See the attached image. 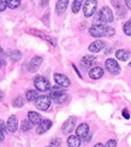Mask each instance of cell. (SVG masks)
Masks as SVG:
<instances>
[{
	"instance_id": "obj_1",
	"label": "cell",
	"mask_w": 131,
	"mask_h": 147,
	"mask_svg": "<svg viewBox=\"0 0 131 147\" xmlns=\"http://www.w3.org/2000/svg\"><path fill=\"white\" fill-rule=\"evenodd\" d=\"M96 21L100 23H111L113 21V12H112V10L110 7L105 6L96 15Z\"/></svg>"
},
{
	"instance_id": "obj_2",
	"label": "cell",
	"mask_w": 131,
	"mask_h": 147,
	"mask_svg": "<svg viewBox=\"0 0 131 147\" xmlns=\"http://www.w3.org/2000/svg\"><path fill=\"white\" fill-rule=\"evenodd\" d=\"M108 27L103 26V24H94L89 29V34L93 38H102V36H107Z\"/></svg>"
},
{
	"instance_id": "obj_3",
	"label": "cell",
	"mask_w": 131,
	"mask_h": 147,
	"mask_svg": "<svg viewBox=\"0 0 131 147\" xmlns=\"http://www.w3.org/2000/svg\"><path fill=\"white\" fill-rule=\"evenodd\" d=\"M52 98L49 95H39V98L35 100V106L41 110V111H47L51 106Z\"/></svg>"
},
{
	"instance_id": "obj_4",
	"label": "cell",
	"mask_w": 131,
	"mask_h": 147,
	"mask_svg": "<svg viewBox=\"0 0 131 147\" xmlns=\"http://www.w3.org/2000/svg\"><path fill=\"white\" fill-rule=\"evenodd\" d=\"M34 86L36 87V89L40 90V92H46V90L51 89V84H49V81H48L46 77H43V76H37V77H35V80H34Z\"/></svg>"
},
{
	"instance_id": "obj_5",
	"label": "cell",
	"mask_w": 131,
	"mask_h": 147,
	"mask_svg": "<svg viewBox=\"0 0 131 147\" xmlns=\"http://www.w3.org/2000/svg\"><path fill=\"white\" fill-rule=\"evenodd\" d=\"M97 7V0H85L83 6V13L85 17H90L95 13Z\"/></svg>"
},
{
	"instance_id": "obj_6",
	"label": "cell",
	"mask_w": 131,
	"mask_h": 147,
	"mask_svg": "<svg viewBox=\"0 0 131 147\" xmlns=\"http://www.w3.org/2000/svg\"><path fill=\"white\" fill-rule=\"evenodd\" d=\"M105 66L112 75H118L120 72V66L119 64L117 63V60L113 59V58H108L107 60L105 62Z\"/></svg>"
},
{
	"instance_id": "obj_7",
	"label": "cell",
	"mask_w": 131,
	"mask_h": 147,
	"mask_svg": "<svg viewBox=\"0 0 131 147\" xmlns=\"http://www.w3.org/2000/svg\"><path fill=\"white\" fill-rule=\"evenodd\" d=\"M54 81L58 86H60L63 88L70 87V84H71V81L69 80V77L63 75V74H54Z\"/></svg>"
},
{
	"instance_id": "obj_8",
	"label": "cell",
	"mask_w": 131,
	"mask_h": 147,
	"mask_svg": "<svg viewBox=\"0 0 131 147\" xmlns=\"http://www.w3.org/2000/svg\"><path fill=\"white\" fill-rule=\"evenodd\" d=\"M76 125V117H69L66 122L63 124V133L64 134H70Z\"/></svg>"
},
{
	"instance_id": "obj_9",
	"label": "cell",
	"mask_w": 131,
	"mask_h": 147,
	"mask_svg": "<svg viewBox=\"0 0 131 147\" xmlns=\"http://www.w3.org/2000/svg\"><path fill=\"white\" fill-rule=\"evenodd\" d=\"M51 127H52V122L49 121V119H43L40 122V124L39 127H37V129H36V133L39 134V135H41V134H45L47 130L51 129Z\"/></svg>"
},
{
	"instance_id": "obj_10",
	"label": "cell",
	"mask_w": 131,
	"mask_h": 147,
	"mask_svg": "<svg viewBox=\"0 0 131 147\" xmlns=\"http://www.w3.org/2000/svg\"><path fill=\"white\" fill-rule=\"evenodd\" d=\"M105 46H106V42H105V41H102V40H96V41L91 42V44L89 45L88 50H89L90 52H93V53H97V52L101 51L102 48H105Z\"/></svg>"
},
{
	"instance_id": "obj_11",
	"label": "cell",
	"mask_w": 131,
	"mask_h": 147,
	"mask_svg": "<svg viewBox=\"0 0 131 147\" xmlns=\"http://www.w3.org/2000/svg\"><path fill=\"white\" fill-rule=\"evenodd\" d=\"M6 129L10 133H15L18 129V122L16 116H10L7 119V123H6Z\"/></svg>"
},
{
	"instance_id": "obj_12",
	"label": "cell",
	"mask_w": 131,
	"mask_h": 147,
	"mask_svg": "<svg viewBox=\"0 0 131 147\" xmlns=\"http://www.w3.org/2000/svg\"><path fill=\"white\" fill-rule=\"evenodd\" d=\"M89 134V125L87 123H82L76 128V135L79 136L81 139H84Z\"/></svg>"
},
{
	"instance_id": "obj_13",
	"label": "cell",
	"mask_w": 131,
	"mask_h": 147,
	"mask_svg": "<svg viewBox=\"0 0 131 147\" xmlns=\"http://www.w3.org/2000/svg\"><path fill=\"white\" fill-rule=\"evenodd\" d=\"M41 64H42V58L39 57V56L34 57L32 60H30V63H29V71H32V72L36 71L37 69L40 68Z\"/></svg>"
},
{
	"instance_id": "obj_14",
	"label": "cell",
	"mask_w": 131,
	"mask_h": 147,
	"mask_svg": "<svg viewBox=\"0 0 131 147\" xmlns=\"http://www.w3.org/2000/svg\"><path fill=\"white\" fill-rule=\"evenodd\" d=\"M69 6V0H58L57 5H55V12H57V15H63L65 10L67 9Z\"/></svg>"
},
{
	"instance_id": "obj_15",
	"label": "cell",
	"mask_w": 131,
	"mask_h": 147,
	"mask_svg": "<svg viewBox=\"0 0 131 147\" xmlns=\"http://www.w3.org/2000/svg\"><path fill=\"white\" fill-rule=\"evenodd\" d=\"M103 76V70L100 66H94L90 71H89V77L93 80H99L100 77Z\"/></svg>"
},
{
	"instance_id": "obj_16",
	"label": "cell",
	"mask_w": 131,
	"mask_h": 147,
	"mask_svg": "<svg viewBox=\"0 0 131 147\" xmlns=\"http://www.w3.org/2000/svg\"><path fill=\"white\" fill-rule=\"evenodd\" d=\"M116 57H117V59L122 60V62H126V60L131 57V53L125 51V50H118L116 52Z\"/></svg>"
},
{
	"instance_id": "obj_17",
	"label": "cell",
	"mask_w": 131,
	"mask_h": 147,
	"mask_svg": "<svg viewBox=\"0 0 131 147\" xmlns=\"http://www.w3.org/2000/svg\"><path fill=\"white\" fill-rule=\"evenodd\" d=\"M69 147H79L81 146V138L77 135H71L67 138Z\"/></svg>"
},
{
	"instance_id": "obj_18",
	"label": "cell",
	"mask_w": 131,
	"mask_h": 147,
	"mask_svg": "<svg viewBox=\"0 0 131 147\" xmlns=\"http://www.w3.org/2000/svg\"><path fill=\"white\" fill-rule=\"evenodd\" d=\"M28 119L32 122L33 124H40V122L42 121L41 116L37 113V112H35V111H30V112L28 113Z\"/></svg>"
},
{
	"instance_id": "obj_19",
	"label": "cell",
	"mask_w": 131,
	"mask_h": 147,
	"mask_svg": "<svg viewBox=\"0 0 131 147\" xmlns=\"http://www.w3.org/2000/svg\"><path fill=\"white\" fill-rule=\"evenodd\" d=\"M95 60H96V58L94 56H84L82 58V65L85 66V68H89V66H91L95 63Z\"/></svg>"
},
{
	"instance_id": "obj_20",
	"label": "cell",
	"mask_w": 131,
	"mask_h": 147,
	"mask_svg": "<svg viewBox=\"0 0 131 147\" xmlns=\"http://www.w3.org/2000/svg\"><path fill=\"white\" fill-rule=\"evenodd\" d=\"M21 57H22V53L18 50H13V51L9 52V58L12 60V62H18V60L21 59Z\"/></svg>"
},
{
	"instance_id": "obj_21",
	"label": "cell",
	"mask_w": 131,
	"mask_h": 147,
	"mask_svg": "<svg viewBox=\"0 0 131 147\" xmlns=\"http://www.w3.org/2000/svg\"><path fill=\"white\" fill-rule=\"evenodd\" d=\"M49 92H51V95H49V96H54V95H58V94H61V93H65L63 87H60V86H58V84L51 87Z\"/></svg>"
},
{
	"instance_id": "obj_22",
	"label": "cell",
	"mask_w": 131,
	"mask_h": 147,
	"mask_svg": "<svg viewBox=\"0 0 131 147\" xmlns=\"http://www.w3.org/2000/svg\"><path fill=\"white\" fill-rule=\"evenodd\" d=\"M26 98L28 101H35L39 98V94H37L36 90H28L26 93Z\"/></svg>"
},
{
	"instance_id": "obj_23",
	"label": "cell",
	"mask_w": 131,
	"mask_h": 147,
	"mask_svg": "<svg viewBox=\"0 0 131 147\" xmlns=\"http://www.w3.org/2000/svg\"><path fill=\"white\" fill-rule=\"evenodd\" d=\"M33 123L30 122L29 119H24V121H22L21 122V130L22 131H28V130H30L32 129V125Z\"/></svg>"
},
{
	"instance_id": "obj_24",
	"label": "cell",
	"mask_w": 131,
	"mask_h": 147,
	"mask_svg": "<svg viewBox=\"0 0 131 147\" xmlns=\"http://www.w3.org/2000/svg\"><path fill=\"white\" fill-rule=\"evenodd\" d=\"M83 1L84 0H73V3H72V12L73 13H77V12L81 10Z\"/></svg>"
},
{
	"instance_id": "obj_25",
	"label": "cell",
	"mask_w": 131,
	"mask_h": 147,
	"mask_svg": "<svg viewBox=\"0 0 131 147\" xmlns=\"http://www.w3.org/2000/svg\"><path fill=\"white\" fill-rule=\"evenodd\" d=\"M52 99L55 101V102H58V104H61V102H64L66 99H67V95L65 93H61V94H58V95H54V96H51Z\"/></svg>"
},
{
	"instance_id": "obj_26",
	"label": "cell",
	"mask_w": 131,
	"mask_h": 147,
	"mask_svg": "<svg viewBox=\"0 0 131 147\" xmlns=\"http://www.w3.org/2000/svg\"><path fill=\"white\" fill-rule=\"evenodd\" d=\"M21 5V0H7V6L10 9H17Z\"/></svg>"
},
{
	"instance_id": "obj_27",
	"label": "cell",
	"mask_w": 131,
	"mask_h": 147,
	"mask_svg": "<svg viewBox=\"0 0 131 147\" xmlns=\"http://www.w3.org/2000/svg\"><path fill=\"white\" fill-rule=\"evenodd\" d=\"M23 105H24V99L22 96H17L13 100V106L15 107H22Z\"/></svg>"
},
{
	"instance_id": "obj_28",
	"label": "cell",
	"mask_w": 131,
	"mask_h": 147,
	"mask_svg": "<svg viewBox=\"0 0 131 147\" xmlns=\"http://www.w3.org/2000/svg\"><path fill=\"white\" fill-rule=\"evenodd\" d=\"M124 33L129 36H131V21H129L124 24Z\"/></svg>"
},
{
	"instance_id": "obj_29",
	"label": "cell",
	"mask_w": 131,
	"mask_h": 147,
	"mask_svg": "<svg viewBox=\"0 0 131 147\" xmlns=\"http://www.w3.org/2000/svg\"><path fill=\"white\" fill-rule=\"evenodd\" d=\"M6 7H7V0H0V12L5 11Z\"/></svg>"
},
{
	"instance_id": "obj_30",
	"label": "cell",
	"mask_w": 131,
	"mask_h": 147,
	"mask_svg": "<svg viewBox=\"0 0 131 147\" xmlns=\"http://www.w3.org/2000/svg\"><path fill=\"white\" fill-rule=\"evenodd\" d=\"M105 147H117V141L116 140H108Z\"/></svg>"
},
{
	"instance_id": "obj_31",
	"label": "cell",
	"mask_w": 131,
	"mask_h": 147,
	"mask_svg": "<svg viewBox=\"0 0 131 147\" xmlns=\"http://www.w3.org/2000/svg\"><path fill=\"white\" fill-rule=\"evenodd\" d=\"M61 144V140L60 139H53L52 141H51V145H53L54 147H57L58 145H60Z\"/></svg>"
},
{
	"instance_id": "obj_32",
	"label": "cell",
	"mask_w": 131,
	"mask_h": 147,
	"mask_svg": "<svg viewBox=\"0 0 131 147\" xmlns=\"http://www.w3.org/2000/svg\"><path fill=\"white\" fill-rule=\"evenodd\" d=\"M123 116H124V118H126V119L130 118V113H129V111H128L126 109H124V110H123Z\"/></svg>"
},
{
	"instance_id": "obj_33",
	"label": "cell",
	"mask_w": 131,
	"mask_h": 147,
	"mask_svg": "<svg viewBox=\"0 0 131 147\" xmlns=\"http://www.w3.org/2000/svg\"><path fill=\"white\" fill-rule=\"evenodd\" d=\"M112 35H114V29H113V28H111V27H108V32H107V36H112Z\"/></svg>"
},
{
	"instance_id": "obj_34",
	"label": "cell",
	"mask_w": 131,
	"mask_h": 147,
	"mask_svg": "<svg viewBox=\"0 0 131 147\" xmlns=\"http://www.w3.org/2000/svg\"><path fill=\"white\" fill-rule=\"evenodd\" d=\"M0 129H1V130H5L6 129V124L4 123L3 119H0Z\"/></svg>"
},
{
	"instance_id": "obj_35",
	"label": "cell",
	"mask_w": 131,
	"mask_h": 147,
	"mask_svg": "<svg viewBox=\"0 0 131 147\" xmlns=\"http://www.w3.org/2000/svg\"><path fill=\"white\" fill-rule=\"evenodd\" d=\"M125 5L129 10H131V0H125Z\"/></svg>"
},
{
	"instance_id": "obj_36",
	"label": "cell",
	"mask_w": 131,
	"mask_h": 147,
	"mask_svg": "<svg viewBox=\"0 0 131 147\" xmlns=\"http://www.w3.org/2000/svg\"><path fill=\"white\" fill-rule=\"evenodd\" d=\"M4 139H5V136H4V130L0 129V141H3Z\"/></svg>"
},
{
	"instance_id": "obj_37",
	"label": "cell",
	"mask_w": 131,
	"mask_h": 147,
	"mask_svg": "<svg viewBox=\"0 0 131 147\" xmlns=\"http://www.w3.org/2000/svg\"><path fill=\"white\" fill-rule=\"evenodd\" d=\"M3 99H4V93L0 90V101H3Z\"/></svg>"
},
{
	"instance_id": "obj_38",
	"label": "cell",
	"mask_w": 131,
	"mask_h": 147,
	"mask_svg": "<svg viewBox=\"0 0 131 147\" xmlns=\"http://www.w3.org/2000/svg\"><path fill=\"white\" fill-rule=\"evenodd\" d=\"M47 3H48V0H42L41 5H42V6H45V5H47Z\"/></svg>"
},
{
	"instance_id": "obj_39",
	"label": "cell",
	"mask_w": 131,
	"mask_h": 147,
	"mask_svg": "<svg viewBox=\"0 0 131 147\" xmlns=\"http://www.w3.org/2000/svg\"><path fill=\"white\" fill-rule=\"evenodd\" d=\"M94 147H105V146H103L102 144H96V145H95Z\"/></svg>"
},
{
	"instance_id": "obj_40",
	"label": "cell",
	"mask_w": 131,
	"mask_h": 147,
	"mask_svg": "<svg viewBox=\"0 0 131 147\" xmlns=\"http://www.w3.org/2000/svg\"><path fill=\"white\" fill-rule=\"evenodd\" d=\"M3 56V48H1V46H0V57Z\"/></svg>"
},
{
	"instance_id": "obj_41",
	"label": "cell",
	"mask_w": 131,
	"mask_h": 147,
	"mask_svg": "<svg viewBox=\"0 0 131 147\" xmlns=\"http://www.w3.org/2000/svg\"><path fill=\"white\" fill-rule=\"evenodd\" d=\"M129 66H130V68H131V62H130V63H129Z\"/></svg>"
},
{
	"instance_id": "obj_42",
	"label": "cell",
	"mask_w": 131,
	"mask_h": 147,
	"mask_svg": "<svg viewBox=\"0 0 131 147\" xmlns=\"http://www.w3.org/2000/svg\"><path fill=\"white\" fill-rule=\"evenodd\" d=\"M0 68H1V62H0Z\"/></svg>"
},
{
	"instance_id": "obj_43",
	"label": "cell",
	"mask_w": 131,
	"mask_h": 147,
	"mask_svg": "<svg viewBox=\"0 0 131 147\" xmlns=\"http://www.w3.org/2000/svg\"><path fill=\"white\" fill-rule=\"evenodd\" d=\"M49 147H54V146H49Z\"/></svg>"
},
{
	"instance_id": "obj_44",
	"label": "cell",
	"mask_w": 131,
	"mask_h": 147,
	"mask_svg": "<svg viewBox=\"0 0 131 147\" xmlns=\"http://www.w3.org/2000/svg\"><path fill=\"white\" fill-rule=\"evenodd\" d=\"M130 21H131V20H130Z\"/></svg>"
}]
</instances>
